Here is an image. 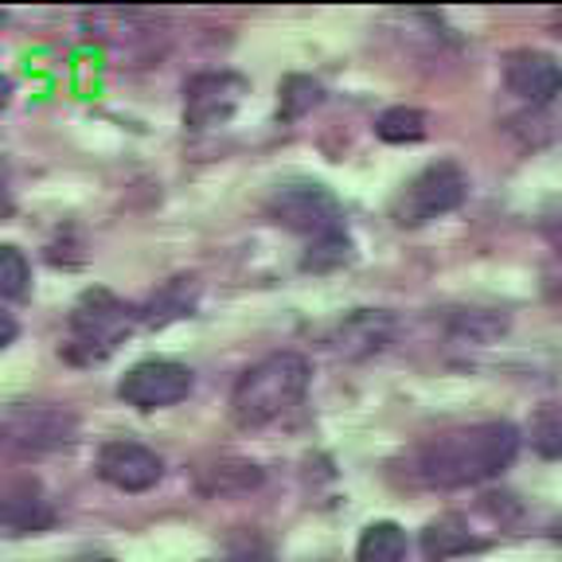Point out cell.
I'll list each match as a JSON object with an SVG mask.
<instances>
[{
    "mask_svg": "<svg viewBox=\"0 0 562 562\" xmlns=\"http://www.w3.org/2000/svg\"><path fill=\"white\" fill-rule=\"evenodd\" d=\"M519 453L512 422H481L414 446L403 461V481L414 488H469L501 476Z\"/></svg>",
    "mask_w": 562,
    "mask_h": 562,
    "instance_id": "1",
    "label": "cell"
},
{
    "mask_svg": "<svg viewBox=\"0 0 562 562\" xmlns=\"http://www.w3.org/2000/svg\"><path fill=\"white\" fill-rule=\"evenodd\" d=\"M308 379H313V368H308L305 356L273 351L262 363L243 371V379L235 383V395H231V418L243 430H258V426L285 418L305 398Z\"/></svg>",
    "mask_w": 562,
    "mask_h": 562,
    "instance_id": "2",
    "label": "cell"
},
{
    "mask_svg": "<svg viewBox=\"0 0 562 562\" xmlns=\"http://www.w3.org/2000/svg\"><path fill=\"white\" fill-rule=\"evenodd\" d=\"M133 321H137V313L110 290H87L70 308L63 356L70 363H102L105 356H114L117 344H125V336L133 333Z\"/></svg>",
    "mask_w": 562,
    "mask_h": 562,
    "instance_id": "3",
    "label": "cell"
},
{
    "mask_svg": "<svg viewBox=\"0 0 562 562\" xmlns=\"http://www.w3.org/2000/svg\"><path fill=\"white\" fill-rule=\"evenodd\" d=\"M270 220L281 223L293 235H305L308 246L328 243V238L344 235V211L336 203V195L316 180H290V184H278L266 200Z\"/></svg>",
    "mask_w": 562,
    "mask_h": 562,
    "instance_id": "4",
    "label": "cell"
},
{
    "mask_svg": "<svg viewBox=\"0 0 562 562\" xmlns=\"http://www.w3.org/2000/svg\"><path fill=\"white\" fill-rule=\"evenodd\" d=\"M469 195V176L453 160H438L426 165L414 180H406L403 192L391 203V220L398 227H422V223L441 220L449 211H457Z\"/></svg>",
    "mask_w": 562,
    "mask_h": 562,
    "instance_id": "5",
    "label": "cell"
},
{
    "mask_svg": "<svg viewBox=\"0 0 562 562\" xmlns=\"http://www.w3.org/2000/svg\"><path fill=\"white\" fill-rule=\"evenodd\" d=\"M79 434V418L52 403H16L0 414V449L20 457L55 453Z\"/></svg>",
    "mask_w": 562,
    "mask_h": 562,
    "instance_id": "6",
    "label": "cell"
},
{
    "mask_svg": "<svg viewBox=\"0 0 562 562\" xmlns=\"http://www.w3.org/2000/svg\"><path fill=\"white\" fill-rule=\"evenodd\" d=\"M117 395L137 411H165L192 395V371L176 360H140L125 371Z\"/></svg>",
    "mask_w": 562,
    "mask_h": 562,
    "instance_id": "7",
    "label": "cell"
},
{
    "mask_svg": "<svg viewBox=\"0 0 562 562\" xmlns=\"http://www.w3.org/2000/svg\"><path fill=\"white\" fill-rule=\"evenodd\" d=\"M246 79L235 70H203L184 87V125L188 130H215L235 117L246 98Z\"/></svg>",
    "mask_w": 562,
    "mask_h": 562,
    "instance_id": "8",
    "label": "cell"
},
{
    "mask_svg": "<svg viewBox=\"0 0 562 562\" xmlns=\"http://www.w3.org/2000/svg\"><path fill=\"white\" fill-rule=\"evenodd\" d=\"M98 476L122 492H149L165 476V461L140 441H105L98 449Z\"/></svg>",
    "mask_w": 562,
    "mask_h": 562,
    "instance_id": "9",
    "label": "cell"
},
{
    "mask_svg": "<svg viewBox=\"0 0 562 562\" xmlns=\"http://www.w3.org/2000/svg\"><path fill=\"white\" fill-rule=\"evenodd\" d=\"M504 87L519 98V102L547 105L562 94V63L536 47H519L504 59Z\"/></svg>",
    "mask_w": 562,
    "mask_h": 562,
    "instance_id": "10",
    "label": "cell"
},
{
    "mask_svg": "<svg viewBox=\"0 0 562 562\" xmlns=\"http://www.w3.org/2000/svg\"><path fill=\"white\" fill-rule=\"evenodd\" d=\"M395 336V316L383 308H356V313L340 316L328 333V348L344 360H368L375 351H383Z\"/></svg>",
    "mask_w": 562,
    "mask_h": 562,
    "instance_id": "11",
    "label": "cell"
},
{
    "mask_svg": "<svg viewBox=\"0 0 562 562\" xmlns=\"http://www.w3.org/2000/svg\"><path fill=\"white\" fill-rule=\"evenodd\" d=\"M52 501L35 481H16L0 488V536H35L52 527Z\"/></svg>",
    "mask_w": 562,
    "mask_h": 562,
    "instance_id": "12",
    "label": "cell"
},
{
    "mask_svg": "<svg viewBox=\"0 0 562 562\" xmlns=\"http://www.w3.org/2000/svg\"><path fill=\"white\" fill-rule=\"evenodd\" d=\"M476 547H481V539L469 531V524L461 516H438L422 531V554L430 562L457 559V554L476 551Z\"/></svg>",
    "mask_w": 562,
    "mask_h": 562,
    "instance_id": "13",
    "label": "cell"
},
{
    "mask_svg": "<svg viewBox=\"0 0 562 562\" xmlns=\"http://www.w3.org/2000/svg\"><path fill=\"white\" fill-rule=\"evenodd\" d=\"M258 484H262V469L255 461H215V465L200 469L203 496H243Z\"/></svg>",
    "mask_w": 562,
    "mask_h": 562,
    "instance_id": "14",
    "label": "cell"
},
{
    "mask_svg": "<svg viewBox=\"0 0 562 562\" xmlns=\"http://www.w3.org/2000/svg\"><path fill=\"white\" fill-rule=\"evenodd\" d=\"M356 559L360 562H403L406 559V531L391 519L363 527L360 543H356Z\"/></svg>",
    "mask_w": 562,
    "mask_h": 562,
    "instance_id": "15",
    "label": "cell"
},
{
    "mask_svg": "<svg viewBox=\"0 0 562 562\" xmlns=\"http://www.w3.org/2000/svg\"><path fill=\"white\" fill-rule=\"evenodd\" d=\"M375 133L386 140V145H406V140H422V137H426V114H422V110H414V105H395V110L379 114Z\"/></svg>",
    "mask_w": 562,
    "mask_h": 562,
    "instance_id": "16",
    "label": "cell"
},
{
    "mask_svg": "<svg viewBox=\"0 0 562 562\" xmlns=\"http://www.w3.org/2000/svg\"><path fill=\"white\" fill-rule=\"evenodd\" d=\"M192 278H176V281H168L165 290L153 297V305H149V313H145V321L149 325H168V321H176V316H188L192 313V305H195V285H188Z\"/></svg>",
    "mask_w": 562,
    "mask_h": 562,
    "instance_id": "17",
    "label": "cell"
},
{
    "mask_svg": "<svg viewBox=\"0 0 562 562\" xmlns=\"http://www.w3.org/2000/svg\"><path fill=\"white\" fill-rule=\"evenodd\" d=\"M27 285H32L27 258L20 255L16 246L0 243V297H24Z\"/></svg>",
    "mask_w": 562,
    "mask_h": 562,
    "instance_id": "18",
    "label": "cell"
},
{
    "mask_svg": "<svg viewBox=\"0 0 562 562\" xmlns=\"http://www.w3.org/2000/svg\"><path fill=\"white\" fill-rule=\"evenodd\" d=\"M316 102H321V87L313 79H305V75H293L281 87V122H297Z\"/></svg>",
    "mask_w": 562,
    "mask_h": 562,
    "instance_id": "19",
    "label": "cell"
},
{
    "mask_svg": "<svg viewBox=\"0 0 562 562\" xmlns=\"http://www.w3.org/2000/svg\"><path fill=\"white\" fill-rule=\"evenodd\" d=\"M531 446L543 457H562V406H547L531 418Z\"/></svg>",
    "mask_w": 562,
    "mask_h": 562,
    "instance_id": "20",
    "label": "cell"
},
{
    "mask_svg": "<svg viewBox=\"0 0 562 562\" xmlns=\"http://www.w3.org/2000/svg\"><path fill=\"white\" fill-rule=\"evenodd\" d=\"M4 215H12V172H9V165L0 160V220Z\"/></svg>",
    "mask_w": 562,
    "mask_h": 562,
    "instance_id": "21",
    "label": "cell"
},
{
    "mask_svg": "<svg viewBox=\"0 0 562 562\" xmlns=\"http://www.w3.org/2000/svg\"><path fill=\"white\" fill-rule=\"evenodd\" d=\"M12 340H16V321H12V316L0 308V351L9 348Z\"/></svg>",
    "mask_w": 562,
    "mask_h": 562,
    "instance_id": "22",
    "label": "cell"
},
{
    "mask_svg": "<svg viewBox=\"0 0 562 562\" xmlns=\"http://www.w3.org/2000/svg\"><path fill=\"white\" fill-rule=\"evenodd\" d=\"M9 94H12V82H9V79H4V75H0V105L9 102Z\"/></svg>",
    "mask_w": 562,
    "mask_h": 562,
    "instance_id": "23",
    "label": "cell"
}]
</instances>
